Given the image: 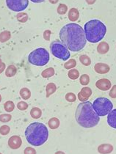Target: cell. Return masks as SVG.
<instances>
[{
    "label": "cell",
    "mask_w": 116,
    "mask_h": 154,
    "mask_svg": "<svg viewBox=\"0 0 116 154\" xmlns=\"http://www.w3.org/2000/svg\"><path fill=\"white\" fill-rule=\"evenodd\" d=\"M61 42L70 51H79L86 45V37L80 24L71 23L63 26L60 32Z\"/></svg>",
    "instance_id": "1"
},
{
    "label": "cell",
    "mask_w": 116,
    "mask_h": 154,
    "mask_svg": "<svg viewBox=\"0 0 116 154\" xmlns=\"http://www.w3.org/2000/svg\"><path fill=\"white\" fill-rule=\"evenodd\" d=\"M76 120L83 128H93L99 123L100 118L93 110L91 102H82L76 110Z\"/></svg>",
    "instance_id": "2"
},
{
    "label": "cell",
    "mask_w": 116,
    "mask_h": 154,
    "mask_svg": "<svg viewBox=\"0 0 116 154\" xmlns=\"http://www.w3.org/2000/svg\"><path fill=\"white\" fill-rule=\"evenodd\" d=\"M25 137L30 145L41 146L47 141L49 131L46 125L41 123H33L27 126L25 131Z\"/></svg>",
    "instance_id": "3"
},
{
    "label": "cell",
    "mask_w": 116,
    "mask_h": 154,
    "mask_svg": "<svg viewBox=\"0 0 116 154\" xmlns=\"http://www.w3.org/2000/svg\"><path fill=\"white\" fill-rule=\"evenodd\" d=\"M86 40L92 43L102 41L107 32V27L101 21L97 19L90 20L84 26Z\"/></svg>",
    "instance_id": "4"
},
{
    "label": "cell",
    "mask_w": 116,
    "mask_h": 154,
    "mask_svg": "<svg viewBox=\"0 0 116 154\" xmlns=\"http://www.w3.org/2000/svg\"><path fill=\"white\" fill-rule=\"evenodd\" d=\"M28 61L33 65L44 66L49 61V53L44 48H36L29 54Z\"/></svg>",
    "instance_id": "5"
},
{
    "label": "cell",
    "mask_w": 116,
    "mask_h": 154,
    "mask_svg": "<svg viewBox=\"0 0 116 154\" xmlns=\"http://www.w3.org/2000/svg\"><path fill=\"white\" fill-rule=\"evenodd\" d=\"M93 110L99 117L107 115L112 110L113 104L107 98H98L93 101L92 104Z\"/></svg>",
    "instance_id": "6"
},
{
    "label": "cell",
    "mask_w": 116,
    "mask_h": 154,
    "mask_svg": "<svg viewBox=\"0 0 116 154\" xmlns=\"http://www.w3.org/2000/svg\"><path fill=\"white\" fill-rule=\"evenodd\" d=\"M52 54L58 59L66 61L70 58L71 54L69 49L59 40L52 42L50 44Z\"/></svg>",
    "instance_id": "7"
},
{
    "label": "cell",
    "mask_w": 116,
    "mask_h": 154,
    "mask_svg": "<svg viewBox=\"0 0 116 154\" xmlns=\"http://www.w3.org/2000/svg\"><path fill=\"white\" fill-rule=\"evenodd\" d=\"M8 8L14 12H21L24 11L29 5L28 0H6Z\"/></svg>",
    "instance_id": "8"
},
{
    "label": "cell",
    "mask_w": 116,
    "mask_h": 154,
    "mask_svg": "<svg viewBox=\"0 0 116 154\" xmlns=\"http://www.w3.org/2000/svg\"><path fill=\"white\" fill-rule=\"evenodd\" d=\"M21 145H22V140H21V137L17 136V135L12 136L8 140V146L13 150L18 149L21 146Z\"/></svg>",
    "instance_id": "9"
},
{
    "label": "cell",
    "mask_w": 116,
    "mask_h": 154,
    "mask_svg": "<svg viewBox=\"0 0 116 154\" xmlns=\"http://www.w3.org/2000/svg\"><path fill=\"white\" fill-rule=\"evenodd\" d=\"M91 95L92 90L88 87H85V88H82L81 91L77 95V97H78V99L81 102H85L87 101V100L91 96Z\"/></svg>",
    "instance_id": "10"
},
{
    "label": "cell",
    "mask_w": 116,
    "mask_h": 154,
    "mask_svg": "<svg viewBox=\"0 0 116 154\" xmlns=\"http://www.w3.org/2000/svg\"><path fill=\"white\" fill-rule=\"evenodd\" d=\"M112 83L107 79H101L96 83V87L102 91H107L111 88Z\"/></svg>",
    "instance_id": "11"
},
{
    "label": "cell",
    "mask_w": 116,
    "mask_h": 154,
    "mask_svg": "<svg viewBox=\"0 0 116 154\" xmlns=\"http://www.w3.org/2000/svg\"><path fill=\"white\" fill-rule=\"evenodd\" d=\"M94 70L97 73H99V74H105V73H107L110 71V68L107 64L99 63L95 65Z\"/></svg>",
    "instance_id": "12"
},
{
    "label": "cell",
    "mask_w": 116,
    "mask_h": 154,
    "mask_svg": "<svg viewBox=\"0 0 116 154\" xmlns=\"http://www.w3.org/2000/svg\"><path fill=\"white\" fill-rule=\"evenodd\" d=\"M113 151V146L110 144H102L98 147V152L101 154H109Z\"/></svg>",
    "instance_id": "13"
},
{
    "label": "cell",
    "mask_w": 116,
    "mask_h": 154,
    "mask_svg": "<svg viewBox=\"0 0 116 154\" xmlns=\"http://www.w3.org/2000/svg\"><path fill=\"white\" fill-rule=\"evenodd\" d=\"M107 123L110 127L116 129V109H112L107 115Z\"/></svg>",
    "instance_id": "14"
},
{
    "label": "cell",
    "mask_w": 116,
    "mask_h": 154,
    "mask_svg": "<svg viewBox=\"0 0 116 154\" xmlns=\"http://www.w3.org/2000/svg\"><path fill=\"white\" fill-rule=\"evenodd\" d=\"M110 50V46L108 43L105 41H102L99 43V44L97 46V51L100 54H105Z\"/></svg>",
    "instance_id": "15"
},
{
    "label": "cell",
    "mask_w": 116,
    "mask_h": 154,
    "mask_svg": "<svg viewBox=\"0 0 116 154\" xmlns=\"http://www.w3.org/2000/svg\"><path fill=\"white\" fill-rule=\"evenodd\" d=\"M68 19L70 20L72 22H74V21H77V20L80 18V12H79L77 8H71L70 9V11H68Z\"/></svg>",
    "instance_id": "16"
},
{
    "label": "cell",
    "mask_w": 116,
    "mask_h": 154,
    "mask_svg": "<svg viewBox=\"0 0 116 154\" xmlns=\"http://www.w3.org/2000/svg\"><path fill=\"white\" fill-rule=\"evenodd\" d=\"M56 90H57V86L55 83H52V82L49 83L46 87V98H49V97H50V95L54 94V93L56 92Z\"/></svg>",
    "instance_id": "17"
},
{
    "label": "cell",
    "mask_w": 116,
    "mask_h": 154,
    "mask_svg": "<svg viewBox=\"0 0 116 154\" xmlns=\"http://www.w3.org/2000/svg\"><path fill=\"white\" fill-rule=\"evenodd\" d=\"M60 124V120L57 118H52L49 120L48 122V125L51 129H57V128H59Z\"/></svg>",
    "instance_id": "18"
},
{
    "label": "cell",
    "mask_w": 116,
    "mask_h": 154,
    "mask_svg": "<svg viewBox=\"0 0 116 154\" xmlns=\"http://www.w3.org/2000/svg\"><path fill=\"white\" fill-rule=\"evenodd\" d=\"M17 73V68L14 65H10L5 71V76L7 77H13Z\"/></svg>",
    "instance_id": "19"
},
{
    "label": "cell",
    "mask_w": 116,
    "mask_h": 154,
    "mask_svg": "<svg viewBox=\"0 0 116 154\" xmlns=\"http://www.w3.org/2000/svg\"><path fill=\"white\" fill-rule=\"evenodd\" d=\"M30 115L33 119H39L42 116V111L38 107H33L30 111Z\"/></svg>",
    "instance_id": "20"
},
{
    "label": "cell",
    "mask_w": 116,
    "mask_h": 154,
    "mask_svg": "<svg viewBox=\"0 0 116 154\" xmlns=\"http://www.w3.org/2000/svg\"><path fill=\"white\" fill-rule=\"evenodd\" d=\"M19 94L21 98H23L24 100H28L31 97V91L28 88H23L20 90Z\"/></svg>",
    "instance_id": "21"
},
{
    "label": "cell",
    "mask_w": 116,
    "mask_h": 154,
    "mask_svg": "<svg viewBox=\"0 0 116 154\" xmlns=\"http://www.w3.org/2000/svg\"><path fill=\"white\" fill-rule=\"evenodd\" d=\"M11 38V32L8 30H5L0 33V42L1 43H5L8 41Z\"/></svg>",
    "instance_id": "22"
},
{
    "label": "cell",
    "mask_w": 116,
    "mask_h": 154,
    "mask_svg": "<svg viewBox=\"0 0 116 154\" xmlns=\"http://www.w3.org/2000/svg\"><path fill=\"white\" fill-rule=\"evenodd\" d=\"M55 71L53 68H49L45 69L44 71H42L41 76L43 78H50V77L53 76L55 75Z\"/></svg>",
    "instance_id": "23"
},
{
    "label": "cell",
    "mask_w": 116,
    "mask_h": 154,
    "mask_svg": "<svg viewBox=\"0 0 116 154\" xmlns=\"http://www.w3.org/2000/svg\"><path fill=\"white\" fill-rule=\"evenodd\" d=\"M16 18L19 22L21 23H26L29 19V16L27 13L20 12L18 13L16 16Z\"/></svg>",
    "instance_id": "24"
},
{
    "label": "cell",
    "mask_w": 116,
    "mask_h": 154,
    "mask_svg": "<svg viewBox=\"0 0 116 154\" xmlns=\"http://www.w3.org/2000/svg\"><path fill=\"white\" fill-rule=\"evenodd\" d=\"M68 76L71 79L76 80L80 77V72H79L78 70L75 69V68L71 69L68 73Z\"/></svg>",
    "instance_id": "25"
},
{
    "label": "cell",
    "mask_w": 116,
    "mask_h": 154,
    "mask_svg": "<svg viewBox=\"0 0 116 154\" xmlns=\"http://www.w3.org/2000/svg\"><path fill=\"white\" fill-rule=\"evenodd\" d=\"M80 61L85 66H89V65H90V64H91V60L86 54L81 55L80 57Z\"/></svg>",
    "instance_id": "26"
},
{
    "label": "cell",
    "mask_w": 116,
    "mask_h": 154,
    "mask_svg": "<svg viewBox=\"0 0 116 154\" xmlns=\"http://www.w3.org/2000/svg\"><path fill=\"white\" fill-rule=\"evenodd\" d=\"M4 109L7 112H11L14 110L15 104L12 101H8L5 103Z\"/></svg>",
    "instance_id": "27"
},
{
    "label": "cell",
    "mask_w": 116,
    "mask_h": 154,
    "mask_svg": "<svg viewBox=\"0 0 116 154\" xmlns=\"http://www.w3.org/2000/svg\"><path fill=\"white\" fill-rule=\"evenodd\" d=\"M76 65H77V61L74 59H70L64 64V67H65V69L71 70L74 68Z\"/></svg>",
    "instance_id": "28"
},
{
    "label": "cell",
    "mask_w": 116,
    "mask_h": 154,
    "mask_svg": "<svg viewBox=\"0 0 116 154\" xmlns=\"http://www.w3.org/2000/svg\"><path fill=\"white\" fill-rule=\"evenodd\" d=\"M57 12L60 15H65L68 12V6L65 4H60L57 9Z\"/></svg>",
    "instance_id": "29"
},
{
    "label": "cell",
    "mask_w": 116,
    "mask_h": 154,
    "mask_svg": "<svg viewBox=\"0 0 116 154\" xmlns=\"http://www.w3.org/2000/svg\"><path fill=\"white\" fill-rule=\"evenodd\" d=\"M80 82L83 86H86L90 82V76L87 74H83L80 77Z\"/></svg>",
    "instance_id": "30"
},
{
    "label": "cell",
    "mask_w": 116,
    "mask_h": 154,
    "mask_svg": "<svg viewBox=\"0 0 116 154\" xmlns=\"http://www.w3.org/2000/svg\"><path fill=\"white\" fill-rule=\"evenodd\" d=\"M10 131H11V128L8 125H4L0 127V134L2 135V136L8 135L10 133Z\"/></svg>",
    "instance_id": "31"
},
{
    "label": "cell",
    "mask_w": 116,
    "mask_h": 154,
    "mask_svg": "<svg viewBox=\"0 0 116 154\" xmlns=\"http://www.w3.org/2000/svg\"><path fill=\"white\" fill-rule=\"evenodd\" d=\"M12 116L10 114H2L0 115V122L2 123H8L11 120Z\"/></svg>",
    "instance_id": "32"
},
{
    "label": "cell",
    "mask_w": 116,
    "mask_h": 154,
    "mask_svg": "<svg viewBox=\"0 0 116 154\" xmlns=\"http://www.w3.org/2000/svg\"><path fill=\"white\" fill-rule=\"evenodd\" d=\"M28 106H29L28 103L24 101H19L17 103V108L19 110H21V111H25V110H27Z\"/></svg>",
    "instance_id": "33"
},
{
    "label": "cell",
    "mask_w": 116,
    "mask_h": 154,
    "mask_svg": "<svg viewBox=\"0 0 116 154\" xmlns=\"http://www.w3.org/2000/svg\"><path fill=\"white\" fill-rule=\"evenodd\" d=\"M65 100L68 102H74L77 100V96L74 93H68L65 95Z\"/></svg>",
    "instance_id": "34"
},
{
    "label": "cell",
    "mask_w": 116,
    "mask_h": 154,
    "mask_svg": "<svg viewBox=\"0 0 116 154\" xmlns=\"http://www.w3.org/2000/svg\"><path fill=\"white\" fill-rule=\"evenodd\" d=\"M52 32L51 30L46 29L43 32V38L47 41H50V36H51Z\"/></svg>",
    "instance_id": "35"
},
{
    "label": "cell",
    "mask_w": 116,
    "mask_h": 154,
    "mask_svg": "<svg viewBox=\"0 0 116 154\" xmlns=\"http://www.w3.org/2000/svg\"><path fill=\"white\" fill-rule=\"evenodd\" d=\"M24 154H36V150L34 148H31V147H27L24 149Z\"/></svg>",
    "instance_id": "36"
},
{
    "label": "cell",
    "mask_w": 116,
    "mask_h": 154,
    "mask_svg": "<svg viewBox=\"0 0 116 154\" xmlns=\"http://www.w3.org/2000/svg\"><path fill=\"white\" fill-rule=\"evenodd\" d=\"M109 95L112 98H116V85L112 86V88H111L110 93H109Z\"/></svg>",
    "instance_id": "37"
},
{
    "label": "cell",
    "mask_w": 116,
    "mask_h": 154,
    "mask_svg": "<svg viewBox=\"0 0 116 154\" xmlns=\"http://www.w3.org/2000/svg\"><path fill=\"white\" fill-rule=\"evenodd\" d=\"M5 63H2V64L1 66H0V74H1L2 73H3L4 72L5 70Z\"/></svg>",
    "instance_id": "38"
},
{
    "label": "cell",
    "mask_w": 116,
    "mask_h": 154,
    "mask_svg": "<svg viewBox=\"0 0 116 154\" xmlns=\"http://www.w3.org/2000/svg\"><path fill=\"white\" fill-rule=\"evenodd\" d=\"M85 1H86L87 5H93L96 0H85Z\"/></svg>",
    "instance_id": "39"
},
{
    "label": "cell",
    "mask_w": 116,
    "mask_h": 154,
    "mask_svg": "<svg viewBox=\"0 0 116 154\" xmlns=\"http://www.w3.org/2000/svg\"><path fill=\"white\" fill-rule=\"evenodd\" d=\"M31 2H33L34 3H41V2H44L45 0H30Z\"/></svg>",
    "instance_id": "40"
},
{
    "label": "cell",
    "mask_w": 116,
    "mask_h": 154,
    "mask_svg": "<svg viewBox=\"0 0 116 154\" xmlns=\"http://www.w3.org/2000/svg\"><path fill=\"white\" fill-rule=\"evenodd\" d=\"M49 2L51 3V4L55 5V4H57V3L58 2L59 0H49Z\"/></svg>",
    "instance_id": "41"
},
{
    "label": "cell",
    "mask_w": 116,
    "mask_h": 154,
    "mask_svg": "<svg viewBox=\"0 0 116 154\" xmlns=\"http://www.w3.org/2000/svg\"><path fill=\"white\" fill-rule=\"evenodd\" d=\"M55 154H65V153L63 151H58V152H56Z\"/></svg>",
    "instance_id": "42"
},
{
    "label": "cell",
    "mask_w": 116,
    "mask_h": 154,
    "mask_svg": "<svg viewBox=\"0 0 116 154\" xmlns=\"http://www.w3.org/2000/svg\"><path fill=\"white\" fill-rule=\"evenodd\" d=\"M2 64V60L0 59V66H1Z\"/></svg>",
    "instance_id": "43"
},
{
    "label": "cell",
    "mask_w": 116,
    "mask_h": 154,
    "mask_svg": "<svg viewBox=\"0 0 116 154\" xmlns=\"http://www.w3.org/2000/svg\"><path fill=\"white\" fill-rule=\"evenodd\" d=\"M2 101V95H1V94H0V102Z\"/></svg>",
    "instance_id": "44"
},
{
    "label": "cell",
    "mask_w": 116,
    "mask_h": 154,
    "mask_svg": "<svg viewBox=\"0 0 116 154\" xmlns=\"http://www.w3.org/2000/svg\"><path fill=\"white\" fill-rule=\"evenodd\" d=\"M0 154H2V153H0Z\"/></svg>",
    "instance_id": "45"
}]
</instances>
